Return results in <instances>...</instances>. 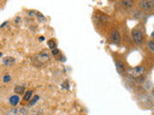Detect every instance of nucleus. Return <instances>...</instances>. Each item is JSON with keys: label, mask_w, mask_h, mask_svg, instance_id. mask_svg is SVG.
<instances>
[{"label": "nucleus", "mask_w": 154, "mask_h": 115, "mask_svg": "<svg viewBox=\"0 0 154 115\" xmlns=\"http://www.w3.org/2000/svg\"><path fill=\"white\" fill-rule=\"evenodd\" d=\"M125 72H126L128 77L132 78V79H139L140 77L144 75V73H146V68L142 66V65H138L136 67L129 68V69H127Z\"/></svg>", "instance_id": "nucleus-1"}, {"label": "nucleus", "mask_w": 154, "mask_h": 115, "mask_svg": "<svg viewBox=\"0 0 154 115\" xmlns=\"http://www.w3.org/2000/svg\"><path fill=\"white\" fill-rule=\"evenodd\" d=\"M132 36H133V39L135 43L137 45H142L144 43V34L140 29L138 28H135V29L132 30Z\"/></svg>", "instance_id": "nucleus-2"}, {"label": "nucleus", "mask_w": 154, "mask_h": 115, "mask_svg": "<svg viewBox=\"0 0 154 115\" xmlns=\"http://www.w3.org/2000/svg\"><path fill=\"white\" fill-rule=\"evenodd\" d=\"M139 97H138V100L140 101L141 104H146V107H151L153 104L152 101V96H150L149 94H146V93H140Z\"/></svg>", "instance_id": "nucleus-3"}, {"label": "nucleus", "mask_w": 154, "mask_h": 115, "mask_svg": "<svg viewBox=\"0 0 154 115\" xmlns=\"http://www.w3.org/2000/svg\"><path fill=\"white\" fill-rule=\"evenodd\" d=\"M36 60H37L38 64H40V66H42V65H45V63H47L50 61V56H49V54H47V53L43 52V53H40V54L38 55Z\"/></svg>", "instance_id": "nucleus-4"}, {"label": "nucleus", "mask_w": 154, "mask_h": 115, "mask_svg": "<svg viewBox=\"0 0 154 115\" xmlns=\"http://www.w3.org/2000/svg\"><path fill=\"white\" fill-rule=\"evenodd\" d=\"M153 1H139L138 2V5L140 6V8L142 9L143 11H144L146 13H149L153 10V6H152Z\"/></svg>", "instance_id": "nucleus-5"}, {"label": "nucleus", "mask_w": 154, "mask_h": 115, "mask_svg": "<svg viewBox=\"0 0 154 115\" xmlns=\"http://www.w3.org/2000/svg\"><path fill=\"white\" fill-rule=\"evenodd\" d=\"M110 38H111L112 41L117 43V44H119L121 43V35H119V33L118 32L117 30H113L111 32V36H110Z\"/></svg>", "instance_id": "nucleus-6"}, {"label": "nucleus", "mask_w": 154, "mask_h": 115, "mask_svg": "<svg viewBox=\"0 0 154 115\" xmlns=\"http://www.w3.org/2000/svg\"><path fill=\"white\" fill-rule=\"evenodd\" d=\"M20 96L15 94V95H12L10 99H9V103H10V105L12 107H15V105H17L20 104Z\"/></svg>", "instance_id": "nucleus-7"}, {"label": "nucleus", "mask_w": 154, "mask_h": 115, "mask_svg": "<svg viewBox=\"0 0 154 115\" xmlns=\"http://www.w3.org/2000/svg\"><path fill=\"white\" fill-rule=\"evenodd\" d=\"M116 67H117V70L121 74L124 73L126 71V69H125V64L122 61H116Z\"/></svg>", "instance_id": "nucleus-8"}, {"label": "nucleus", "mask_w": 154, "mask_h": 115, "mask_svg": "<svg viewBox=\"0 0 154 115\" xmlns=\"http://www.w3.org/2000/svg\"><path fill=\"white\" fill-rule=\"evenodd\" d=\"M143 85V88L146 90V92H150L153 88V85H152V83L151 81H148V80H146L144 82L142 83Z\"/></svg>", "instance_id": "nucleus-9"}, {"label": "nucleus", "mask_w": 154, "mask_h": 115, "mask_svg": "<svg viewBox=\"0 0 154 115\" xmlns=\"http://www.w3.org/2000/svg\"><path fill=\"white\" fill-rule=\"evenodd\" d=\"M15 63V60L12 57H6L3 59V63H4L6 66H12Z\"/></svg>", "instance_id": "nucleus-10"}, {"label": "nucleus", "mask_w": 154, "mask_h": 115, "mask_svg": "<svg viewBox=\"0 0 154 115\" xmlns=\"http://www.w3.org/2000/svg\"><path fill=\"white\" fill-rule=\"evenodd\" d=\"M33 91L32 90H28L24 93V96H23V102H29L31 100V98L33 97Z\"/></svg>", "instance_id": "nucleus-11"}, {"label": "nucleus", "mask_w": 154, "mask_h": 115, "mask_svg": "<svg viewBox=\"0 0 154 115\" xmlns=\"http://www.w3.org/2000/svg\"><path fill=\"white\" fill-rule=\"evenodd\" d=\"M24 90H25V87L22 85H17L15 87V94H20V95H22L23 93H24Z\"/></svg>", "instance_id": "nucleus-12"}, {"label": "nucleus", "mask_w": 154, "mask_h": 115, "mask_svg": "<svg viewBox=\"0 0 154 115\" xmlns=\"http://www.w3.org/2000/svg\"><path fill=\"white\" fill-rule=\"evenodd\" d=\"M39 99H40V96L39 95H34L32 98H31V100L29 101V107H32V105H34L36 104V103L39 101Z\"/></svg>", "instance_id": "nucleus-13"}, {"label": "nucleus", "mask_w": 154, "mask_h": 115, "mask_svg": "<svg viewBox=\"0 0 154 115\" xmlns=\"http://www.w3.org/2000/svg\"><path fill=\"white\" fill-rule=\"evenodd\" d=\"M122 4H123L124 7H126V8H132L134 5V2L129 1V0H124V1H122Z\"/></svg>", "instance_id": "nucleus-14"}, {"label": "nucleus", "mask_w": 154, "mask_h": 115, "mask_svg": "<svg viewBox=\"0 0 154 115\" xmlns=\"http://www.w3.org/2000/svg\"><path fill=\"white\" fill-rule=\"evenodd\" d=\"M47 44H48V47L50 49H55L56 48V42H55V40L54 39H50L48 40V42H47Z\"/></svg>", "instance_id": "nucleus-15"}, {"label": "nucleus", "mask_w": 154, "mask_h": 115, "mask_svg": "<svg viewBox=\"0 0 154 115\" xmlns=\"http://www.w3.org/2000/svg\"><path fill=\"white\" fill-rule=\"evenodd\" d=\"M147 46L149 47V50L151 52H154V42L152 40H148V42H147Z\"/></svg>", "instance_id": "nucleus-16"}, {"label": "nucleus", "mask_w": 154, "mask_h": 115, "mask_svg": "<svg viewBox=\"0 0 154 115\" xmlns=\"http://www.w3.org/2000/svg\"><path fill=\"white\" fill-rule=\"evenodd\" d=\"M11 81V76L10 75H5L3 77V82L4 83H9Z\"/></svg>", "instance_id": "nucleus-17"}, {"label": "nucleus", "mask_w": 154, "mask_h": 115, "mask_svg": "<svg viewBox=\"0 0 154 115\" xmlns=\"http://www.w3.org/2000/svg\"><path fill=\"white\" fill-rule=\"evenodd\" d=\"M59 49H57V48H55V49H53V50L51 51V53H52V55L53 56H56V55H58L59 54Z\"/></svg>", "instance_id": "nucleus-18"}, {"label": "nucleus", "mask_w": 154, "mask_h": 115, "mask_svg": "<svg viewBox=\"0 0 154 115\" xmlns=\"http://www.w3.org/2000/svg\"><path fill=\"white\" fill-rule=\"evenodd\" d=\"M7 23H8V21H6V22H4V23L2 24L1 26H0V28H4V26H5V25H6V24H7Z\"/></svg>", "instance_id": "nucleus-19"}, {"label": "nucleus", "mask_w": 154, "mask_h": 115, "mask_svg": "<svg viewBox=\"0 0 154 115\" xmlns=\"http://www.w3.org/2000/svg\"><path fill=\"white\" fill-rule=\"evenodd\" d=\"M1 56H2V54H1V53H0V57H1Z\"/></svg>", "instance_id": "nucleus-20"}, {"label": "nucleus", "mask_w": 154, "mask_h": 115, "mask_svg": "<svg viewBox=\"0 0 154 115\" xmlns=\"http://www.w3.org/2000/svg\"><path fill=\"white\" fill-rule=\"evenodd\" d=\"M82 115H85V114H82Z\"/></svg>", "instance_id": "nucleus-21"}]
</instances>
